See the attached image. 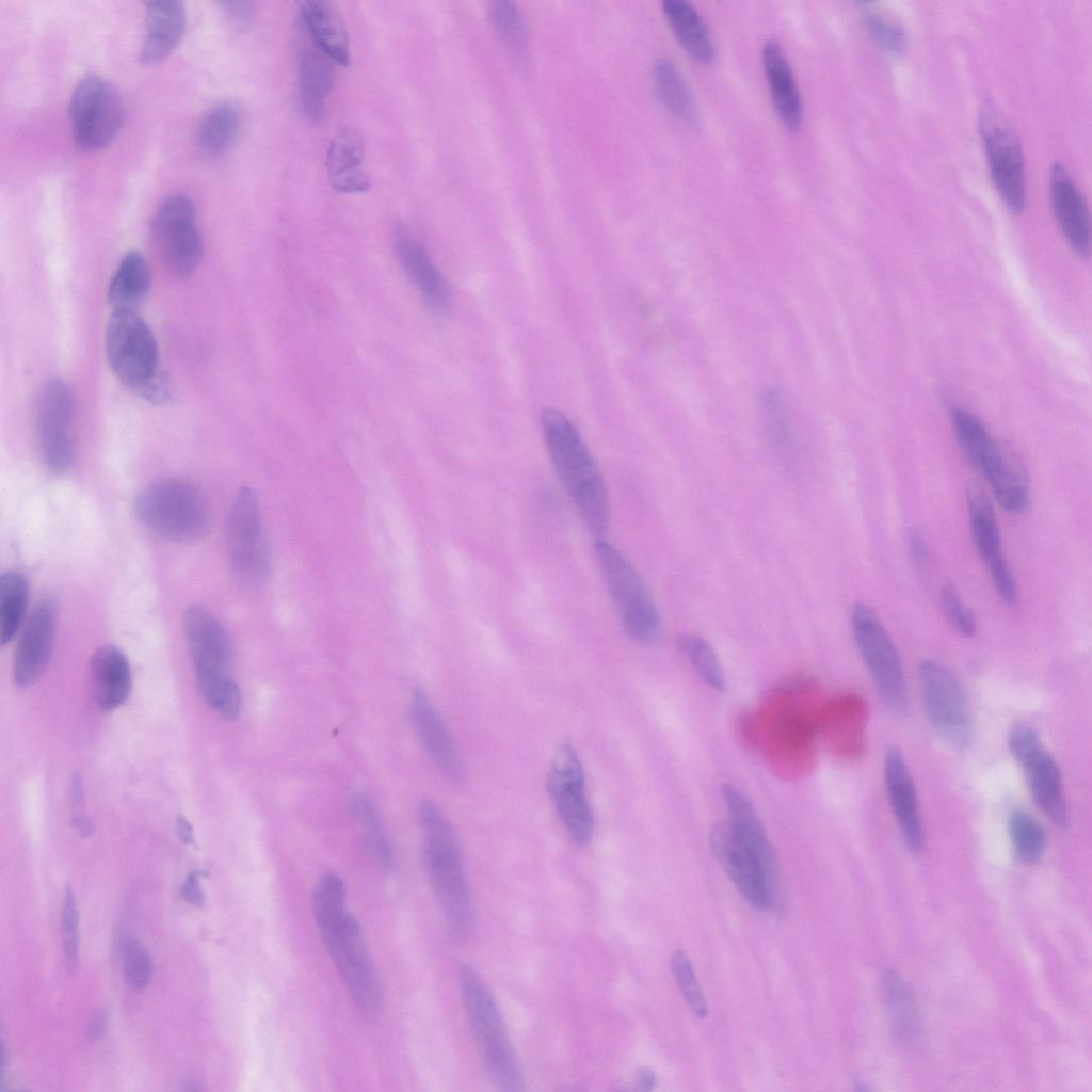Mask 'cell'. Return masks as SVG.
<instances>
[{"mask_svg":"<svg viewBox=\"0 0 1092 1092\" xmlns=\"http://www.w3.org/2000/svg\"><path fill=\"white\" fill-rule=\"evenodd\" d=\"M394 247L402 269L430 310L444 314L451 299L449 286L424 246L401 225L394 232Z\"/></svg>","mask_w":1092,"mask_h":1092,"instance_id":"cell-22","label":"cell"},{"mask_svg":"<svg viewBox=\"0 0 1092 1092\" xmlns=\"http://www.w3.org/2000/svg\"><path fill=\"white\" fill-rule=\"evenodd\" d=\"M350 809L355 821L366 831L368 848L374 861L381 867L391 869L395 865L394 852L372 801L365 793H357L351 799Z\"/></svg>","mask_w":1092,"mask_h":1092,"instance_id":"cell-40","label":"cell"},{"mask_svg":"<svg viewBox=\"0 0 1092 1092\" xmlns=\"http://www.w3.org/2000/svg\"><path fill=\"white\" fill-rule=\"evenodd\" d=\"M178 835L182 841L190 844L193 841V831L190 823L183 818L179 817L177 822Z\"/></svg>","mask_w":1092,"mask_h":1092,"instance_id":"cell-54","label":"cell"},{"mask_svg":"<svg viewBox=\"0 0 1092 1092\" xmlns=\"http://www.w3.org/2000/svg\"><path fill=\"white\" fill-rule=\"evenodd\" d=\"M951 424L957 441L968 462L983 476L999 459L1003 447L990 434L984 424L971 413L953 407Z\"/></svg>","mask_w":1092,"mask_h":1092,"instance_id":"cell-33","label":"cell"},{"mask_svg":"<svg viewBox=\"0 0 1092 1092\" xmlns=\"http://www.w3.org/2000/svg\"><path fill=\"white\" fill-rule=\"evenodd\" d=\"M333 64L317 48L303 52L299 67V98L304 115L310 121L322 118L334 84Z\"/></svg>","mask_w":1092,"mask_h":1092,"instance_id":"cell-30","label":"cell"},{"mask_svg":"<svg viewBox=\"0 0 1092 1092\" xmlns=\"http://www.w3.org/2000/svg\"><path fill=\"white\" fill-rule=\"evenodd\" d=\"M967 510L975 548L991 574L997 594L1006 604L1015 605L1019 597L1018 587L1005 559L995 511L985 493L977 487L970 488Z\"/></svg>","mask_w":1092,"mask_h":1092,"instance_id":"cell-19","label":"cell"},{"mask_svg":"<svg viewBox=\"0 0 1092 1092\" xmlns=\"http://www.w3.org/2000/svg\"><path fill=\"white\" fill-rule=\"evenodd\" d=\"M146 35L140 53L144 64L166 58L181 41L186 29V11L180 1L146 2Z\"/></svg>","mask_w":1092,"mask_h":1092,"instance_id":"cell-26","label":"cell"},{"mask_svg":"<svg viewBox=\"0 0 1092 1092\" xmlns=\"http://www.w3.org/2000/svg\"><path fill=\"white\" fill-rule=\"evenodd\" d=\"M943 611L950 624L963 636L976 632L977 622L954 587L946 585L941 593Z\"/></svg>","mask_w":1092,"mask_h":1092,"instance_id":"cell-48","label":"cell"},{"mask_svg":"<svg viewBox=\"0 0 1092 1092\" xmlns=\"http://www.w3.org/2000/svg\"><path fill=\"white\" fill-rule=\"evenodd\" d=\"M73 133L79 147L96 150L117 135L124 107L116 90L105 79L90 75L76 85L69 101Z\"/></svg>","mask_w":1092,"mask_h":1092,"instance_id":"cell-12","label":"cell"},{"mask_svg":"<svg viewBox=\"0 0 1092 1092\" xmlns=\"http://www.w3.org/2000/svg\"><path fill=\"white\" fill-rule=\"evenodd\" d=\"M311 908L320 936L356 1006L368 1017L382 1010L376 971L360 927L346 906L342 881L335 874L320 878L312 889Z\"/></svg>","mask_w":1092,"mask_h":1092,"instance_id":"cell-1","label":"cell"},{"mask_svg":"<svg viewBox=\"0 0 1092 1092\" xmlns=\"http://www.w3.org/2000/svg\"><path fill=\"white\" fill-rule=\"evenodd\" d=\"M423 857L434 894L449 932L467 936L475 925V909L465 877L456 834L441 809L424 800L419 806Z\"/></svg>","mask_w":1092,"mask_h":1092,"instance_id":"cell-3","label":"cell"},{"mask_svg":"<svg viewBox=\"0 0 1092 1092\" xmlns=\"http://www.w3.org/2000/svg\"><path fill=\"white\" fill-rule=\"evenodd\" d=\"M760 414L767 440L775 456L786 465L796 457L791 415L782 391L769 387L760 395Z\"/></svg>","mask_w":1092,"mask_h":1092,"instance_id":"cell-34","label":"cell"},{"mask_svg":"<svg viewBox=\"0 0 1092 1092\" xmlns=\"http://www.w3.org/2000/svg\"><path fill=\"white\" fill-rule=\"evenodd\" d=\"M123 965L128 983L135 990L146 987L151 979L152 965L145 946L136 938L124 944Z\"/></svg>","mask_w":1092,"mask_h":1092,"instance_id":"cell-47","label":"cell"},{"mask_svg":"<svg viewBox=\"0 0 1092 1092\" xmlns=\"http://www.w3.org/2000/svg\"><path fill=\"white\" fill-rule=\"evenodd\" d=\"M150 236L161 261L172 273L187 277L194 272L203 244L194 205L188 196L175 194L162 202L152 219Z\"/></svg>","mask_w":1092,"mask_h":1092,"instance_id":"cell-13","label":"cell"},{"mask_svg":"<svg viewBox=\"0 0 1092 1092\" xmlns=\"http://www.w3.org/2000/svg\"><path fill=\"white\" fill-rule=\"evenodd\" d=\"M151 274L144 256L131 251L121 260L108 288V302L115 310L135 311L149 294Z\"/></svg>","mask_w":1092,"mask_h":1092,"instance_id":"cell-32","label":"cell"},{"mask_svg":"<svg viewBox=\"0 0 1092 1092\" xmlns=\"http://www.w3.org/2000/svg\"><path fill=\"white\" fill-rule=\"evenodd\" d=\"M410 711L416 734L432 760L450 780L463 781L465 768L461 755L444 720L423 690H414Z\"/></svg>","mask_w":1092,"mask_h":1092,"instance_id":"cell-23","label":"cell"},{"mask_svg":"<svg viewBox=\"0 0 1092 1092\" xmlns=\"http://www.w3.org/2000/svg\"><path fill=\"white\" fill-rule=\"evenodd\" d=\"M594 553L625 632L640 644L655 642L661 630L660 613L640 573L614 545L600 536L594 542Z\"/></svg>","mask_w":1092,"mask_h":1092,"instance_id":"cell-8","label":"cell"},{"mask_svg":"<svg viewBox=\"0 0 1092 1092\" xmlns=\"http://www.w3.org/2000/svg\"><path fill=\"white\" fill-rule=\"evenodd\" d=\"M300 11L316 48L335 64L347 66L350 62L349 36L334 3L324 0L303 1Z\"/></svg>","mask_w":1092,"mask_h":1092,"instance_id":"cell-28","label":"cell"},{"mask_svg":"<svg viewBox=\"0 0 1092 1092\" xmlns=\"http://www.w3.org/2000/svg\"><path fill=\"white\" fill-rule=\"evenodd\" d=\"M677 645L706 685L717 691L725 689V676L720 659L705 638L686 633L678 638Z\"/></svg>","mask_w":1092,"mask_h":1092,"instance_id":"cell-41","label":"cell"},{"mask_svg":"<svg viewBox=\"0 0 1092 1092\" xmlns=\"http://www.w3.org/2000/svg\"><path fill=\"white\" fill-rule=\"evenodd\" d=\"M1009 749L1026 775L1038 807L1056 825L1066 826L1069 809L1060 770L1038 732L1027 724L1015 726L1009 737Z\"/></svg>","mask_w":1092,"mask_h":1092,"instance_id":"cell-15","label":"cell"},{"mask_svg":"<svg viewBox=\"0 0 1092 1092\" xmlns=\"http://www.w3.org/2000/svg\"><path fill=\"white\" fill-rule=\"evenodd\" d=\"M761 59L776 114L789 130H797L803 117L801 94L786 54L775 41L767 42Z\"/></svg>","mask_w":1092,"mask_h":1092,"instance_id":"cell-25","label":"cell"},{"mask_svg":"<svg viewBox=\"0 0 1092 1092\" xmlns=\"http://www.w3.org/2000/svg\"><path fill=\"white\" fill-rule=\"evenodd\" d=\"M109 1016L106 1010H100L93 1016L89 1024L87 1034L93 1040L102 1039L108 1031Z\"/></svg>","mask_w":1092,"mask_h":1092,"instance_id":"cell-51","label":"cell"},{"mask_svg":"<svg viewBox=\"0 0 1092 1092\" xmlns=\"http://www.w3.org/2000/svg\"><path fill=\"white\" fill-rule=\"evenodd\" d=\"M134 512L149 531L172 542H192L209 528V509L203 493L180 479H161L144 486Z\"/></svg>","mask_w":1092,"mask_h":1092,"instance_id":"cell-7","label":"cell"},{"mask_svg":"<svg viewBox=\"0 0 1092 1092\" xmlns=\"http://www.w3.org/2000/svg\"><path fill=\"white\" fill-rule=\"evenodd\" d=\"M93 693L103 711L121 706L131 689V670L126 655L114 645L98 647L90 662Z\"/></svg>","mask_w":1092,"mask_h":1092,"instance_id":"cell-27","label":"cell"},{"mask_svg":"<svg viewBox=\"0 0 1092 1092\" xmlns=\"http://www.w3.org/2000/svg\"><path fill=\"white\" fill-rule=\"evenodd\" d=\"M55 625V603L48 598L41 600L21 630L14 655V679L20 687L32 685L46 669L51 655Z\"/></svg>","mask_w":1092,"mask_h":1092,"instance_id":"cell-20","label":"cell"},{"mask_svg":"<svg viewBox=\"0 0 1092 1092\" xmlns=\"http://www.w3.org/2000/svg\"><path fill=\"white\" fill-rule=\"evenodd\" d=\"M200 871L191 872L180 888L182 899L194 906H202L204 903L205 895L200 885Z\"/></svg>","mask_w":1092,"mask_h":1092,"instance_id":"cell-50","label":"cell"},{"mask_svg":"<svg viewBox=\"0 0 1092 1092\" xmlns=\"http://www.w3.org/2000/svg\"><path fill=\"white\" fill-rule=\"evenodd\" d=\"M457 976L469 1026L489 1078L499 1091L521 1090L519 1064L492 992L470 965H461Z\"/></svg>","mask_w":1092,"mask_h":1092,"instance_id":"cell-6","label":"cell"},{"mask_svg":"<svg viewBox=\"0 0 1092 1092\" xmlns=\"http://www.w3.org/2000/svg\"><path fill=\"white\" fill-rule=\"evenodd\" d=\"M909 545L915 558L922 560L927 556V546L919 534L912 533Z\"/></svg>","mask_w":1092,"mask_h":1092,"instance_id":"cell-53","label":"cell"},{"mask_svg":"<svg viewBox=\"0 0 1092 1092\" xmlns=\"http://www.w3.org/2000/svg\"><path fill=\"white\" fill-rule=\"evenodd\" d=\"M541 428L546 449L562 486L573 500L585 526L603 535L610 521V500L600 469L581 434L568 417L545 408Z\"/></svg>","mask_w":1092,"mask_h":1092,"instance_id":"cell-2","label":"cell"},{"mask_svg":"<svg viewBox=\"0 0 1092 1092\" xmlns=\"http://www.w3.org/2000/svg\"><path fill=\"white\" fill-rule=\"evenodd\" d=\"M1008 828L1017 857L1025 863L1040 860L1046 848V833L1041 823L1025 810H1014Z\"/></svg>","mask_w":1092,"mask_h":1092,"instance_id":"cell-42","label":"cell"},{"mask_svg":"<svg viewBox=\"0 0 1092 1092\" xmlns=\"http://www.w3.org/2000/svg\"><path fill=\"white\" fill-rule=\"evenodd\" d=\"M710 845L721 867L745 900L761 910L780 904L778 870L768 867L751 852L727 822L712 828Z\"/></svg>","mask_w":1092,"mask_h":1092,"instance_id":"cell-14","label":"cell"},{"mask_svg":"<svg viewBox=\"0 0 1092 1092\" xmlns=\"http://www.w3.org/2000/svg\"><path fill=\"white\" fill-rule=\"evenodd\" d=\"M662 11L676 39L695 61L708 64L714 59L709 31L694 6L685 0H664Z\"/></svg>","mask_w":1092,"mask_h":1092,"instance_id":"cell-31","label":"cell"},{"mask_svg":"<svg viewBox=\"0 0 1092 1092\" xmlns=\"http://www.w3.org/2000/svg\"><path fill=\"white\" fill-rule=\"evenodd\" d=\"M220 6L229 26L238 31H246L253 23L255 4L251 1H224Z\"/></svg>","mask_w":1092,"mask_h":1092,"instance_id":"cell-49","label":"cell"},{"mask_svg":"<svg viewBox=\"0 0 1092 1092\" xmlns=\"http://www.w3.org/2000/svg\"><path fill=\"white\" fill-rule=\"evenodd\" d=\"M883 982L895 1031L903 1039L915 1038L919 1031V1016L910 989L896 971H887Z\"/></svg>","mask_w":1092,"mask_h":1092,"instance_id":"cell-39","label":"cell"},{"mask_svg":"<svg viewBox=\"0 0 1092 1092\" xmlns=\"http://www.w3.org/2000/svg\"><path fill=\"white\" fill-rule=\"evenodd\" d=\"M106 352L116 378L152 404L172 398L167 379L160 372L156 338L135 312L115 310L106 334Z\"/></svg>","mask_w":1092,"mask_h":1092,"instance_id":"cell-5","label":"cell"},{"mask_svg":"<svg viewBox=\"0 0 1092 1092\" xmlns=\"http://www.w3.org/2000/svg\"><path fill=\"white\" fill-rule=\"evenodd\" d=\"M636 1083L639 1090L651 1091L656 1083V1075L648 1067H641L636 1074Z\"/></svg>","mask_w":1092,"mask_h":1092,"instance_id":"cell-52","label":"cell"},{"mask_svg":"<svg viewBox=\"0 0 1092 1092\" xmlns=\"http://www.w3.org/2000/svg\"><path fill=\"white\" fill-rule=\"evenodd\" d=\"M548 792L569 836L587 845L594 833V815L587 798L584 771L569 743L560 744L547 776Z\"/></svg>","mask_w":1092,"mask_h":1092,"instance_id":"cell-17","label":"cell"},{"mask_svg":"<svg viewBox=\"0 0 1092 1092\" xmlns=\"http://www.w3.org/2000/svg\"><path fill=\"white\" fill-rule=\"evenodd\" d=\"M241 125L239 108L229 101L211 107L196 127V144L209 156L224 154L234 143Z\"/></svg>","mask_w":1092,"mask_h":1092,"instance_id":"cell-36","label":"cell"},{"mask_svg":"<svg viewBox=\"0 0 1092 1092\" xmlns=\"http://www.w3.org/2000/svg\"><path fill=\"white\" fill-rule=\"evenodd\" d=\"M37 437L46 466L55 473L66 472L76 453L75 401L69 386L50 381L42 394L37 412Z\"/></svg>","mask_w":1092,"mask_h":1092,"instance_id":"cell-18","label":"cell"},{"mask_svg":"<svg viewBox=\"0 0 1092 1092\" xmlns=\"http://www.w3.org/2000/svg\"><path fill=\"white\" fill-rule=\"evenodd\" d=\"M984 477L1003 510L1013 514L1026 510L1029 502L1028 477L1022 463L1012 452L1003 449L996 464Z\"/></svg>","mask_w":1092,"mask_h":1092,"instance_id":"cell-35","label":"cell"},{"mask_svg":"<svg viewBox=\"0 0 1092 1092\" xmlns=\"http://www.w3.org/2000/svg\"><path fill=\"white\" fill-rule=\"evenodd\" d=\"M62 936L67 970L73 973L79 963V912L74 892L67 887L62 904Z\"/></svg>","mask_w":1092,"mask_h":1092,"instance_id":"cell-45","label":"cell"},{"mask_svg":"<svg viewBox=\"0 0 1092 1092\" xmlns=\"http://www.w3.org/2000/svg\"><path fill=\"white\" fill-rule=\"evenodd\" d=\"M850 622L854 641L881 700L894 713H904L909 706L906 684L892 638L873 610L865 604L852 606Z\"/></svg>","mask_w":1092,"mask_h":1092,"instance_id":"cell-9","label":"cell"},{"mask_svg":"<svg viewBox=\"0 0 1092 1092\" xmlns=\"http://www.w3.org/2000/svg\"><path fill=\"white\" fill-rule=\"evenodd\" d=\"M364 141L353 128H342L332 139L326 157L327 174L332 186L342 193H359L370 187L363 168Z\"/></svg>","mask_w":1092,"mask_h":1092,"instance_id":"cell-29","label":"cell"},{"mask_svg":"<svg viewBox=\"0 0 1092 1092\" xmlns=\"http://www.w3.org/2000/svg\"><path fill=\"white\" fill-rule=\"evenodd\" d=\"M227 549L236 577L247 584L264 582L271 572V553L254 488L242 486L227 518Z\"/></svg>","mask_w":1092,"mask_h":1092,"instance_id":"cell-10","label":"cell"},{"mask_svg":"<svg viewBox=\"0 0 1092 1092\" xmlns=\"http://www.w3.org/2000/svg\"><path fill=\"white\" fill-rule=\"evenodd\" d=\"M671 966L680 992L690 1009L696 1016L705 1017L708 1013V1007L690 959L684 951L676 950L672 954Z\"/></svg>","mask_w":1092,"mask_h":1092,"instance_id":"cell-44","label":"cell"},{"mask_svg":"<svg viewBox=\"0 0 1092 1092\" xmlns=\"http://www.w3.org/2000/svg\"><path fill=\"white\" fill-rule=\"evenodd\" d=\"M927 718L936 734L953 746L971 739L969 703L959 678L944 664L922 660L918 668Z\"/></svg>","mask_w":1092,"mask_h":1092,"instance_id":"cell-11","label":"cell"},{"mask_svg":"<svg viewBox=\"0 0 1092 1092\" xmlns=\"http://www.w3.org/2000/svg\"><path fill=\"white\" fill-rule=\"evenodd\" d=\"M653 77L659 99L668 111L686 123H693L696 105L676 66L668 59H659L654 65Z\"/></svg>","mask_w":1092,"mask_h":1092,"instance_id":"cell-37","label":"cell"},{"mask_svg":"<svg viewBox=\"0 0 1092 1092\" xmlns=\"http://www.w3.org/2000/svg\"><path fill=\"white\" fill-rule=\"evenodd\" d=\"M883 771L888 801L900 833L910 850L919 852L925 845V830L915 784L899 749L892 748L886 752Z\"/></svg>","mask_w":1092,"mask_h":1092,"instance_id":"cell-21","label":"cell"},{"mask_svg":"<svg viewBox=\"0 0 1092 1092\" xmlns=\"http://www.w3.org/2000/svg\"><path fill=\"white\" fill-rule=\"evenodd\" d=\"M980 128L994 186L1006 207L1021 213L1026 204L1024 157L1014 131L987 105L980 115Z\"/></svg>","mask_w":1092,"mask_h":1092,"instance_id":"cell-16","label":"cell"},{"mask_svg":"<svg viewBox=\"0 0 1092 1092\" xmlns=\"http://www.w3.org/2000/svg\"><path fill=\"white\" fill-rule=\"evenodd\" d=\"M489 17L502 41L518 53L527 46V27L515 2L495 0L489 4Z\"/></svg>","mask_w":1092,"mask_h":1092,"instance_id":"cell-43","label":"cell"},{"mask_svg":"<svg viewBox=\"0 0 1092 1092\" xmlns=\"http://www.w3.org/2000/svg\"><path fill=\"white\" fill-rule=\"evenodd\" d=\"M864 20L868 32L885 52L898 55L904 51L906 37L898 23L876 11L865 12Z\"/></svg>","mask_w":1092,"mask_h":1092,"instance_id":"cell-46","label":"cell"},{"mask_svg":"<svg viewBox=\"0 0 1092 1092\" xmlns=\"http://www.w3.org/2000/svg\"><path fill=\"white\" fill-rule=\"evenodd\" d=\"M183 631L203 698L224 719H237L241 692L234 677L232 645L224 626L206 608L192 606L183 614Z\"/></svg>","mask_w":1092,"mask_h":1092,"instance_id":"cell-4","label":"cell"},{"mask_svg":"<svg viewBox=\"0 0 1092 1092\" xmlns=\"http://www.w3.org/2000/svg\"><path fill=\"white\" fill-rule=\"evenodd\" d=\"M1050 203L1057 222L1072 250L1081 258L1091 251L1089 209L1067 170L1055 163L1050 170Z\"/></svg>","mask_w":1092,"mask_h":1092,"instance_id":"cell-24","label":"cell"},{"mask_svg":"<svg viewBox=\"0 0 1092 1092\" xmlns=\"http://www.w3.org/2000/svg\"><path fill=\"white\" fill-rule=\"evenodd\" d=\"M29 588L25 576L7 571L0 578V641L9 643L19 631L25 620Z\"/></svg>","mask_w":1092,"mask_h":1092,"instance_id":"cell-38","label":"cell"}]
</instances>
